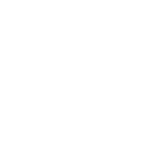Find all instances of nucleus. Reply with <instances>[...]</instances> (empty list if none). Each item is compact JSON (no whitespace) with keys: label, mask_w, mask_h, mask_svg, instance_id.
<instances>
[]
</instances>
